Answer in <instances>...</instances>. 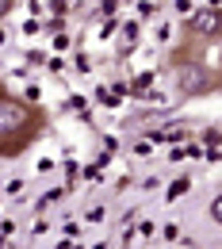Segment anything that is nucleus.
Returning a JSON list of instances; mask_svg holds the SVG:
<instances>
[{
	"label": "nucleus",
	"instance_id": "obj_1",
	"mask_svg": "<svg viewBox=\"0 0 222 249\" xmlns=\"http://www.w3.org/2000/svg\"><path fill=\"white\" fill-rule=\"evenodd\" d=\"M27 123H31V107L19 104V100L0 96V138H8L12 130H23Z\"/></svg>",
	"mask_w": 222,
	"mask_h": 249
},
{
	"label": "nucleus",
	"instance_id": "obj_3",
	"mask_svg": "<svg viewBox=\"0 0 222 249\" xmlns=\"http://www.w3.org/2000/svg\"><path fill=\"white\" fill-rule=\"evenodd\" d=\"M8 8H12V0H0V16H4V12H8Z\"/></svg>",
	"mask_w": 222,
	"mask_h": 249
},
{
	"label": "nucleus",
	"instance_id": "obj_2",
	"mask_svg": "<svg viewBox=\"0 0 222 249\" xmlns=\"http://www.w3.org/2000/svg\"><path fill=\"white\" fill-rule=\"evenodd\" d=\"M191 31H195V35H207V38H215V35H219V12H215V8L195 12V16H191Z\"/></svg>",
	"mask_w": 222,
	"mask_h": 249
}]
</instances>
